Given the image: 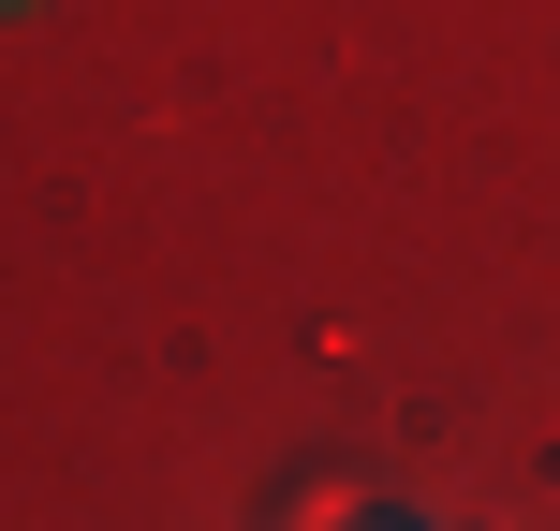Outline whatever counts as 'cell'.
<instances>
[{"label": "cell", "instance_id": "1", "mask_svg": "<svg viewBox=\"0 0 560 531\" xmlns=\"http://www.w3.org/2000/svg\"><path fill=\"white\" fill-rule=\"evenodd\" d=\"M369 531H413V517H369Z\"/></svg>", "mask_w": 560, "mask_h": 531}, {"label": "cell", "instance_id": "2", "mask_svg": "<svg viewBox=\"0 0 560 531\" xmlns=\"http://www.w3.org/2000/svg\"><path fill=\"white\" fill-rule=\"evenodd\" d=\"M0 15H15V0H0Z\"/></svg>", "mask_w": 560, "mask_h": 531}]
</instances>
